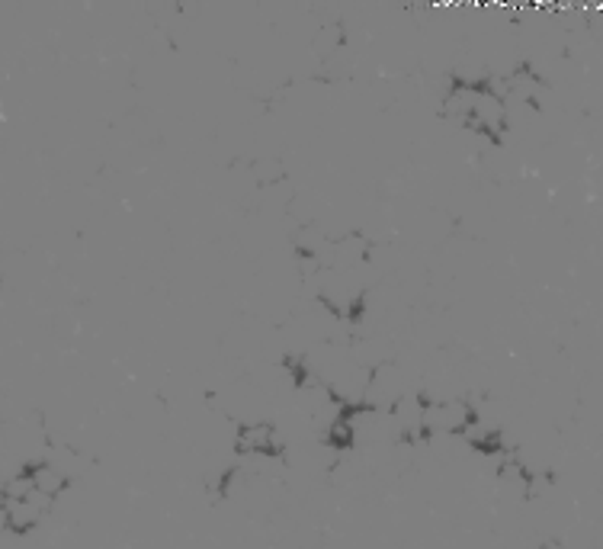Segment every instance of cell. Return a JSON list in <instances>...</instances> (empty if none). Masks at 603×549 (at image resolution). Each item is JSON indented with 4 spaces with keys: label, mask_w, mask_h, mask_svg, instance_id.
Here are the masks:
<instances>
[{
    "label": "cell",
    "mask_w": 603,
    "mask_h": 549,
    "mask_svg": "<svg viewBox=\"0 0 603 549\" xmlns=\"http://www.w3.org/2000/svg\"><path fill=\"white\" fill-rule=\"evenodd\" d=\"M29 476V485L36 488V492H42L45 498H55L61 488H65V472L55 469L52 463H39V466H29L26 469Z\"/></svg>",
    "instance_id": "cell-1"
},
{
    "label": "cell",
    "mask_w": 603,
    "mask_h": 549,
    "mask_svg": "<svg viewBox=\"0 0 603 549\" xmlns=\"http://www.w3.org/2000/svg\"><path fill=\"white\" fill-rule=\"evenodd\" d=\"M238 447L247 450V453L273 456V450H276V434H273V427H267V424H251V427H244Z\"/></svg>",
    "instance_id": "cell-2"
},
{
    "label": "cell",
    "mask_w": 603,
    "mask_h": 549,
    "mask_svg": "<svg viewBox=\"0 0 603 549\" xmlns=\"http://www.w3.org/2000/svg\"><path fill=\"white\" fill-rule=\"evenodd\" d=\"M7 530H10V517H7L4 501H0V533H7Z\"/></svg>",
    "instance_id": "cell-3"
}]
</instances>
